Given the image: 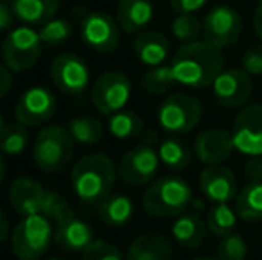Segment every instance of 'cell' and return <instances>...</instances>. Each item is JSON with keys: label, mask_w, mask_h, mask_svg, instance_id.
Wrapping results in <instances>:
<instances>
[{"label": "cell", "mask_w": 262, "mask_h": 260, "mask_svg": "<svg viewBox=\"0 0 262 260\" xmlns=\"http://www.w3.org/2000/svg\"><path fill=\"white\" fill-rule=\"evenodd\" d=\"M193 189L182 177L166 175L150 182L143 193V208L156 218H175L193 205Z\"/></svg>", "instance_id": "obj_3"}, {"label": "cell", "mask_w": 262, "mask_h": 260, "mask_svg": "<svg viewBox=\"0 0 262 260\" xmlns=\"http://www.w3.org/2000/svg\"><path fill=\"white\" fill-rule=\"evenodd\" d=\"M245 177L248 182H262V157H250L246 160Z\"/></svg>", "instance_id": "obj_41"}, {"label": "cell", "mask_w": 262, "mask_h": 260, "mask_svg": "<svg viewBox=\"0 0 262 260\" xmlns=\"http://www.w3.org/2000/svg\"><path fill=\"white\" fill-rule=\"evenodd\" d=\"M72 212L73 210H72V207H70V203L59 195V193H54V191L47 193V200H45V205H43L41 214L45 216V218H49L54 225L59 221V219L72 214Z\"/></svg>", "instance_id": "obj_36"}, {"label": "cell", "mask_w": 262, "mask_h": 260, "mask_svg": "<svg viewBox=\"0 0 262 260\" xmlns=\"http://www.w3.org/2000/svg\"><path fill=\"white\" fill-rule=\"evenodd\" d=\"M49 260H64V258H55V257H54V258H49Z\"/></svg>", "instance_id": "obj_48"}, {"label": "cell", "mask_w": 262, "mask_h": 260, "mask_svg": "<svg viewBox=\"0 0 262 260\" xmlns=\"http://www.w3.org/2000/svg\"><path fill=\"white\" fill-rule=\"evenodd\" d=\"M221 50L207 41H193L182 45L171 57V69L177 84L204 89L212 86L216 77L223 72Z\"/></svg>", "instance_id": "obj_1"}, {"label": "cell", "mask_w": 262, "mask_h": 260, "mask_svg": "<svg viewBox=\"0 0 262 260\" xmlns=\"http://www.w3.org/2000/svg\"><path fill=\"white\" fill-rule=\"evenodd\" d=\"M207 223L200 218L196 210L180 214L171 225V235L179 246L186 250H196L207 235Z\"/></svg>", "instance_id": "obj_22"}, {"label": "cell", "mask_w": 262, "mask_h": 260, "mask_svg": "<svg viewBox=\"0 0 262 260\" xmlns=\"http://www.w3.org/2000/svg\"><path fill=\"white\" fill-rule=\"evenodd\" d=\"M118 170L104 153L84 155L72 168V189L75 196L86 205H98L107 198L116 184Z\"/></svg>", "instance_id": "obj_2"}, {"label": "cell", "mask_w": 262, "mask_h": 260, "mask_svg": "<svg viewBox=\"0 0 262 260\" xmlns=\"http://www.w3.org/2000/svg\"><path fill=\"white\" fill-rule=\"evenodd\" d=\"M207 228L210 233L216 237H225L234 232L235 223H237V214L235 208H232L228 203H212L207 214Z\"/></svg>", "instance_id": "obj_30"}, {"label": "cell", "mask_w": 262, "mask_h": 260, "mask_svg": "<svg viewBox=\"0 0 262 260\" xmlns=\"http://www.w3.org/2000/svg\"><path fill=\"white\" fill-rule=\"evenodd\" d=\"M43 52L39 32L29 25L11 29L2 41V61L11 72H27L38 63Z\"/></svg>", "instance_id": "obj_6"}, {"label": "cell", "mask_w": 262, "mask_h": 260, "mask_svg": "<svg viewBox=\"0 0 262 260\" xmlns=\"http://www.w3.org/2000/svg\"><path fill=\"white\" fill-rule=\"evenodd\" d=\"M29 143L27 127L21 123L6 125L0 130V152L4 155H20Z\"/></svg>", "instance_id": "obj_32"}, {"label": "cell", "mask_w": 262, "mask_h": 260, "mask_svg": "<svg viewBox=\"0 0 262 260\" xmlns=\"http://www.w3.org/2000/svg\"><path fill=\"white\" fill-rule=\"evenodd\" d=\"M171 34L177 41L186 45L198 41V38L204 34V27L194 14H177L175 20L171 21Z\"/></svg>", "instance_id": "obj_33"}, {"label": "cell", "mask_w": 262, "mask_h": 260, "mask_svg": "<svg viewBox=\"0 0 262 260\" xmlns=\"http://www.w3.org/2000/svg\"><path fill=\"white\" fill-rule=\"evenodd\" d=\"M202 120V105L189 93H173L162 100L157 111V122L168 134L191 132Z\"/></svg>", "instance_id": "obj_7"}, {"label": "cell", "mask_w": 262, "mask_h": 260, "mask_svg": "<svg viewBox=\"0 0 262 260\" xmlns=\"http://www.w3.org/2000/svg\"><path fill=\"white\" fill-rule=\"evenodd\" d=\"M50 79L64 94H80L90 84V68L77 54H59L50 64Z\"/></svg>", "instance_id": "obj_14"}, {"label": "cell", "mask_w": 262, "mask_h": 260, "mask_svg": "<svg viewBox=\"0 0 262 260\" xmlns=\"http://www.w3.org/2000/svg\"><path fill=\"white\" fill-rule=\"evenodd\" d=\"M159 164V152H156L152 145H136L121 157L120 168H118V175L121 177V180L128 185H146L154 180V177L157 175Z\"/></svg>", "instance_id": "obj_9"}, {"label": "cell", "mask_w": 262, "mask_h": 260, "mask_svg": "<svg viewBox=\"0 0 262 260\" xmlns=\"http://www.w3.org/2000/svg\"><path fill=\"white\" fill-rule=\"evenodd\" d=\"M177 84L173 69L169 64H161L154 66L148 72L143 75L141 86L146 93L150 94H164L166 91H169Z\"/></svg>", "instance_id": "obj_31"}, {"label": "cell", "mask_w": 262, "mask_h": 260, "mask_svg": "<svg viewBox=\"0 0 262 260\" xmlns=\"http://www.w3.org/2000/svg\"><path fill=\"white\" fill-rule=\"evenodd\" d=\"M212 94L225 109H237L250 100L253 93L252 75L243 68L223 69L212 82Z\"/></svg>", "instance_id": "obj_15"}, {"label": "cell", "mask_w": 262, "mask_h": 260, "mask_svg": "<svg viewBox=\"0 0 262 260\" xmlns=\"http://www.w3.org/2000/svg\"><path fill=\"white\" fill-rule=\"evenodd\" d=\"M132 84L127 73L111 69L95 80L91 89V102L100 114L111 116L121 111L130 100Z\"/></svg>", "instance_id": "obj_8"}, {"label": "cell", "mask_w": 262, "mask_h": 260, "mask_svg": "<svg viewBox=\"0 0 262 260\" xmlns=\"http://www.w3.org/2000/svg\"><path fill=\"white\" fill-rule=\"evenodd\" d=\"M116 21L127 34L143 32L154 18L152 0H120L116 6Z\"/></svg>", "instance_id": "obj_20"}, {"label": "cell", "mask_w": 262, "mask_h": 260, "mask_svg": "<svg viewBox=\"0 0 262 260\" xmlns=\"http://www.w3.org/2000/svg\"><path fill=\"white\" fill-rule=\"evenodd\" d=\"M209 0H169V6L179 14H193L204 9Z\"/></svg>", "instance_id": "obj_39"}, {"label": "cell", "mask_w": 262, "mask_h": 260, "mask_svg": "<svg viewBox=\"0 0 262 260\" xmlns=\"http://www.w3.org/2000/svg\"><path fill=\"white\" fill-rule=\"evenodd\" d=\"M191 260H220V258H210V257H196V258H191Z\"/></svg>", "instance_id": "obj_46"}, {"label": "cell", "mask_w": 262, "mask_h": 260, "mask_svg": "<svg viewBox=\"0 0 262 260\" xmlns=\"http://www.w3.org/2000/svg\"><path fill=\"white\" fill-rule=\"evenodd\" d=\"M235 150L232 134L223 129H207L194 137L193 152L200 162L205 166L221 164L232 155Z\"/></svg>", "instance_id": "obj_17"}, {"label": "cell", "mask_w": 262, "mask_h": 260, "mask_svg": "<svg viewBox=\"0 0 262 260\" xmlns=\"http://www.w3.org/2000/svg\"><path fill=\"white\" fill-rule=\"evenodd\" d=\"M7 235H9V221H7L6 212L0 208V244L7 239Z\"/></svg>", "instance_id": "obj_44"}, {"label": "cell", "mask_w": 262, "mask_h": 260, "mask_svg": "<svg viewBox=\"0 0 262 260\" xmlns=\"http://www.w3.org/2000/svg\"><path fill=\"white\" fill-rule=\"evenodd\" d=\"M4 177H6V159H4V153L0 152V184L4 182Z\"/></svg>", "instance_id": "obj_45"}, {"label": "cell", "mask_w": 262, "mask_h": 260, "mask_svg": "<svg viewBox=\"0 0 262 260\" xmlns=\"http://www.w3.org/2000/svg\"><path fill=\"white\" fill-rule=\"evenodd\" d=\"M39 38H41L43 45L47 46H57L61 43H64L66 39L72 36L73 27L68 20L64 18H52V20L45 21L39 27Z\"/></svg>", "instance_id": "obj_34"}, {"label": "cell", "mask_w": 262, "mask_h": 260, "mask_svg": "<svg viewBox=\"0 0 262 260\" xmlns=\"http://www.w3.org/2000/svg\"><path fill=\"white\" fill-rule=\"evenodd\" d=\"M57 111V100L47 87H29L14 105V118L25 127H39L50 122Z\"/></svg>", "instance_id": "obj_12"}, {"label": "cell", "mask_w": 262, "mask_h": 260, "mask_svg": "<svg viewBox=\"0 0 262 260\" xmlns=\"http://www.w3.org/2000/svg\"><path fill=\"white\" fill-rule=\"evenodd\" d=\"M82 260H125L121 251L107 241L95 239L82 251Z\"/></svg>", "instance_id": "obj_37"}, {"label": "cell", "mask_w": 262, "mask_h": 260, "mask_svg": "<svg viewBox=\"0 0 262 260\" xmlns=\"http://www.w3.org/2000/svg\"><path fill=\"white\" fill-rule=\"evenodd\" d=\"M232 141L237 152L248 157H262V105H246L235 116Z\"/></svg>", "instance_id": "obj_13"}, {"label": "cell", "mask_w": 262, "mask_h": 260, "mask_svg": "<svg viewBox=\"0 0 262 260\" xmlns=\"http://www.w3.org/2000/svg\"><path fill=\"white\" fill-rule=\"evenodd\" d=\"M169 41L164 34L157 31H143L134 39L136 57L145 66H161L169 57Z\"/></svg>", "instance_id": "obj_23"}, {"label": "cell", "mask_w": 262, "mask_h": 260, "mask_svg": "<svg viewBox=\"0 0 262 260\" xmlns=\"http://www.w3.org/2000/svg\"><path fill=\"white\" fill-rule=\"evenodd\" d=\"M132 216H134V203L127 195L111 193L98 203V218L107 226L120 228L130 221Z\"/></svg>", "instance_id": "obj_25"}, {"label": "cell", "mask_w": 262, "mask_h": 260, "mask_svg": "<svg viewBox=\"0 0 262 260\" xmlns=\"http://www.w3.org/2000/svg\"><path fill=\"white\" fill-rule=\"evenodd\" d=\"M68 130L72 134L73 141L79 145H97L104 135V125L100 123V120H97L95 116L84 114V116H75L72 118L68 125Z\"/></svg>", "instance_id": "obj_29"}, {"label": "cell", "mask_w": 262, "mask_h": 260, "mask_svg": "<svg viewBox=\"0 0 262 260\" xmlns=\"http://www.w3.org/2000/svg\"><path fill=\"white\" fill-rule=\"evenodd\" d=\"M14 16L24 25H43L57 13L61 0H11Z\"/></svg>", "instance_id": "obj_24"}, {"label": "cell", "mask_w": 262, "mask_h": 260, "mask_svg": "<svg viewBox=\"0 0 262 260\" xmlns=\"http://www.w3.org/2000/svg\"><path fill=\"white\" fill-rule=\"evenodd\" d=\"M73 137L62 125H49L34 139L32 160L43 173H59L66 170L73 157Z\"/></svg>", "instance_id": "obj_4"}, {"label": "cell", "mask_w": 262, "mask_h": 260, "mask_svg": "<svg viewBox=\"0 0 262 260\" xmlns=\"http://www.w3.org/2000/svg\"><path fill=\"white\" fill-rule=\"evenodd\" d=\"M54 241V223L43 214L25 216L11 233V248L20 260H39Z\"/></svg>", "instance_id": "obj_5"}, {"label": "cell", "mask_w": 262, "mask_h": 260, "mask_svg": "<svg viewBox=\"0 0 262 260\" xmlns=\"http://www.w3.org/2000/svg\"><path fill=\"white\" fill-rule=\"evenodd\" d=\"M14 11L11 6V0H0V34L11 31L14 23Z\"/></svg>", "instance_id": "obj_40"}, {"label": "cell", "mask_w": 262, "mask_h": 260, "mask_svg": "<svg viewBox=\"0 0 262 260\" xmlns=\"http://www.w3.org/2000/svg\"><path fill=\"white\" fill-rule=\"evenodd\" d=\"M47 193L49 191L39 182L27 177H20L11 184L9 191H7V200L14 208V212L25 218V216L41 214Z\"/></svg>", "instance_id": "obj_18"}, {"label": "cell", "mask_w": 262, "mask_h": 260, "mask_svg": "<svg viewBox=\"0 0 262 260\" xmlns=\"http://www.w3.org/2000/svg\"><path fill=\"white\" fill-rule=\"evenodd\" d=\"M13 87V77L11 69L6 64H0V98H4Z\"/></svg>", "instance_id": "obj_42"}, {"label": "cell", "mask_w": 262, "mask_h": 260, "mask_svg": "<svg viewBox=\"0 0 262 260\" xmlns=\"http://www.w3.org/2000/svg\"><path fill=\"white\" fill-rule=\"evenodd\" d=\"M200 191L212 203H230L237 196V180L232 170L216 164L205 166L200 173Z\"/></svg>", "instance_id": "obj_16"}, {"label": "cell", "mask_w": 262, "mask_h": 260, "mask_svg": "<svg viewBox=\"0 0 262 260\" xmlns=\"http://www.w3.org/2000/svg\"><path fill=\"white\" fill-rule=\"evenodd\" d=\"M248 255V244L239 233H228L220 237L216 246V257L220 260H246Z\"/></svg>", "instance_id": "obj_35"}, {"label": "cell", "mask_w": 262, "mask_h": 260, "mask_svg": "<svg viewBox=\"0 0 262 260\" xmlns=\"http://www.w3.org/2000/svg\"><path fill=\"white\" fill-rule=\"evenodd\" d=\"M253 31L255 36L262 41V0H259L255 7V13H253Z\"/></svg>", "instance_id": "obj_43"}, {"label": "cell", "mask_w": 262, "mask_h": 260, "mask_svg": "<svg viewBox=\"0 0 262 260\" xmlns=\"http://www.w3.org/2000/svg\"><path fill=\"white\" fill-rule=\"evenodd\" d=\"M193 150L182 141V139L169 135L162 139L159 145V159L166 168L173 171H184L193 162Z\"/></svg>", "instance_id": "obj_27"}, {"label": "cell", "mask_w": 262, "mask_h": 260, "mask_svg": "<svg viewBox=\"0 0 262 260\" xmlns=\"http://www.w3.org/2000/svg\"><path fill=\"white\" fill-rule=\"evenodd\" d=\"M107 129L116 139H132L138 137L145 130V122L134 111H118L109 116Z\"/></svg>", "instance_id": "obj_28"}, {"label": "cell", "mask_w": 262, "mask_h": 260, "mask_svg": "<svg viewBox=\"0 0 262 260\" xmlns=\"http://www.w3.org/2000/svg\"><path fill=\"white\" fill-rule=\"evenodd\" d=\"M173 246L166 235L159 232L141 233L132 241L125 260H171Z\"/></svg>", "instance_id": "obj_21"}, {"label": "cell", "mask_w": 262, "mask_h": 260, "mask_svg": "<svg viewBox=\"0 0 262 260\" xmlns=\"http://www.w3.org/2000/svg\"><path fill=\"white\" fill-rule=\"evenodd\" d=\"M4 127H6V125H4V116H2V112H0V130H2Z\"/></svg>", "instance_id": "obj_47"}, {"label": "cell", "mask_w": 262, "mask_h": 260, "mask_svg": "<svg viewBox=\"0 0 262 260\" xmlns=\"http://www.w3.org/2000/svg\"><path fill=\"white\" fill-rule=\"evenodd\" d=\"M54 241L64 251H80L82 253L88 246L95 241L93 228L86 221L79 219L75 214H68L66 218L59 219L54 228Z\"/></svg>", "instance_id": "obj_19"}, {"label": "cell", "mask_w": 262, "mask_h": 260, "mask_svg": "<svg viewBox=\"0 0 262 260\" xmlns=\"http://www.w3.org/2000/svg\"><path fill=\"white\" fill-rule=\"evenodd\" d=\"M204 38L216 49L232 46L243 31V20L235 9L228 6H216L204 18Z\"/></svg>", "instance_id": "obj_11"}, {"label": "cell", "mask_w": 262, "mask_h": 260, "mask_svg": "<svg viewBox=\"0 0 262 260\" xmlns=\"http://www.w3.org/2000/svg\"><path fill=\"white\" fill-rule=\"evenodd\" d=\"M243 69L250 75H262V45H252L243 54Z\"/></svg>", "instance_id": "obj_38"}, {"label": "cell", "mask_w": 262, "mask_h": 260, "mask_svg": "<svg viewBox=\"0 0 262 260\" xmlns=\"http://www.w3.org/2000/svg\"><path fill=\"white\" fill-rule=\"evenodd\" d=\"M235 214L246 223L262 221V182H248L237 191Z\"/></svg>", "instance_id": "obj_26"}, {"label": "cell", "mask_w": 262, "mask_h": 260, "mask_svg": "<svg viewBox=\"0 0 262 260\" xmlns=\"http://www.w3.org/2000/svg\"><path fill=\"white\" fill-rule=\"evenodd\" d=\"M120 25L104 11H91L80 21V38L91 50L109 54L120 45Z\"/></svg>", "instance_id": "obj_10"}]
</instances>
